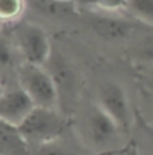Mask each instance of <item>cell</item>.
Wrapping results in <instances>:
<instances>
[{"instance_id": "obj_6", "label": "cell", "mask_w": 153, "mask_h": 155, "mask_svg": "<svg viewBox=\"0 0 153 155\" xmlns=\"http://www.w3.org/2000/svg\"><path fill=\"white\" fill-rule=\"evenodd\" d=\"M34 107L28 96L17 87L3 88L0 93V121L18 127L21 121Z\"/></svg>"}, {"instance_id": "obj_12", "label": "cell", "mask_w": 153, "mask_h": 155, "mask_svg": "<svg viewBox=\"0 0 153 155\" xmlns=\"http://www.w3.org/2000/svg\"><path fill=\"white\" fill-rule=\"evenodd\" d=\"M33 155H75L70 149H67L64 145L58 142V139L45 142L39 146L33 148Z\"/></svg>"}, {"instance_id": "obj_11", "label": "cell", "mask_w": 153, "mask_h": 155, "mask_svg": "<svg viewBox=\"0 0 153 155\" xmlns=\"http://www.w3.org/2000/svg\"><path fill=\"white\" fill-rule=\"evenodd\" d=\"M25 8V0H0V24L18 21Z\"/></svg>"}, {"instance_id": "obj_5", "label": "cell", "mask_w": 153, "mask_h": 155, "mask_svg": "<svg viewBox=\"0 0 153 155\" xmlns=\"http://www.w3.org/2000/svg\"><path fill=\"white\" fill-rule=\"evenodd\" d=\"M88 22L100 38L107 40H123L134 31V22L115 11L91 9L88 12Z\"/></svg>"}, {"instance_id": "obj_9", "label": "cell", "mask_w": 153, "mask_h": 155, "mask_svg": "<svg viewBox=\"0 0 153 155\" xmlns=\"http://www.w3.org/2000/svg\"><path fill=\"white\" fill-rule=\"evenodd\" d=\"M123 8L138 21L153 25V0H123Z\"/></svg>"}, {"instance_id": "obj_10", "label": "cell", "mask_w": 153, "mask_h": 155, "mask_svg": "<svg viewBox=\"0 0 153 155\" xmlns=\"http://www.w3.org/2000/svg\"><path fill=\"white\" fill-rule=\"evenodd\" d=\"M17 49L12 38L5 35L0 28V72L12 70L17 66Z\"/></svg>"}, {"instance_id": "obj_8", "label": "cell", "mask_w": 153, "mask_h": 155, "mask_svg": "<svg viewBox=\"0 0 153 155\" xmlns=\"http://www.w3.org/2000/svg\"><path fill=\"white\" fill-rule=\"evenodd\" d=\"M31 149L18 128L0 121V155H30Z\"/></svg>"}, {"instance_id": "obj_17", "label": "cell", "mask_w": 153, "mask_h": 155, "mask_svg": "<svg viewBox=\"0 0 153 155\" xmlns=\"http://www.w3.org/2000/svg\"><path fill=\"white\" fill-rule=\"evenodd\" d=\"M0 28H2V24H0Z\"/></svg>"}, {"instance_id": "obj_4", "label": "cell", "mask_w": 153, "mask_h": 155, "mask_svg": "<svg viewBox=\"0 0 153 155\" xmlns=\"http://www.w3.org/2000/svg\"><path fill=\"white\" fill-rule=\"evenodd\" d=\"M97 104L110 116L120 130H128L131 125L129 98L123 87L117 82L109 81L100 87Z\"/></svg>"}, {"instance_id": "obj_2", "label": "cell", "mask_w": 153, "mask_h": 155, "mask_svg": "<svg viewBox=\"0 0 153 155\" xmlns=\"http://www.w3.org/2000/svg\"><path fill=\"white\" fill-rule=\"evenodd\" d=\"M18 87L28 96L31 103L37 107H55L58 109L57 85L45 66L21 63L17 69Z\"/></svg>"}, {"instance_id": "obj_16", "label": "cell", "mask_w": 153, "mask_h": 155, "mask_svg": "<svg viewBox=\"0 0 153 155\" xmlns=\"http://www.w3.org/2000/svg\"><path fill=\"white\" fill-rule=\"evenodd\" d=\"M150 78H153V66H152V70H150Z\"/></svg>"}, {"instance_id": "obj_13", "label": "cell", "mask_w": 153, "mask_h": 155, "mask_svg": "<svg viewBox=\"0 0 153 155\" xmlns=\"http://www.w3.org/2000/svg\"><path fill=\"white\" fill-rule=\"evenodd\" d=\"M138 57L141 58L143 61L150 63L153 66V42H147V43H144V45L140 48Z\"/></svg>"}, {"instance_id": "obj_3", "label": "cell", "mask_w": 153, "mask_h": 155, "mask_svg": "<svg viewBox=\"0 0 153 155\" xmlns=\"http://www.w3.org/2000/svg\"><path fill=\"white\" fill-rule=\"evenodd\" d=\"M11 38L18 55L22 58L21 63L45 66L52 54L46 30L36 22L18 21Z\"/></svg>"}, {"instance_id": "obj_7", "label": "cell", "mask_w": 153, "mask_h": 155, "mask_svg": "<svg viewBox=\"0 0 153 155\" xmlns=\"http://www.w3.org/2000/svg\"><path fill=\"white\" fill-rule=\"evenodd\" d=\"M120 128L98 104H94L88 114V133L94 145L103 146L110 143L119 134Z\"/></svg>"}, {"instance_id": "obj_15", "label": "cell", "mask_w": 153, "mask_h": 155, "mask_svg": "<svg viewBox=\"0 0 153 155\" xmlns=\"http://www.w3.org/2000/svg\"><path fill=\"white\" fill-rule=\"evenodd\" d=\"M3 88H5V87H3V84H2V79H0V93L3 91Z\"/></svg>"}, {"instance_id": "obj_14", "label": "cell", "mask_w": 153, "mask_h": 155, "mask_svg": "<svg viewBox=\"0 0 153 155\" xmlns=\"http://www.w3.org/2000/svg\"><path fill=\"white\" fill-rule=\"evenodd\" d=\"M147 85H149V88H150V90L153 91V78H150V81L147 82Z\"/></svg>"}, {"instance_id": "obj_1", "label": "cell", "mask_w": 153, "mask_h": 155, "mask_svg": "<svg viewBox=\"0 0 153 155\" xmlns=\"http://www.w3.org/2000/svg\"><path fill=\"white\" fill-rule=\"evenodd\" d=\"M64 116L59 114L58 109L34 106L17 128L28 148L31 149L45 142L58 139L64 131Z\"/></svg>"}]
</instances>
